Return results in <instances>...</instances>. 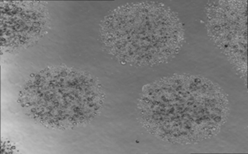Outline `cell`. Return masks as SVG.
<instances>
[{"instance_id":"1","label":"cell","mask_w":248,"mask_h":154,"mask_svg":"<svg viewBox=\"0 0 248 154\" xmlns=\"http://www.w3.org/2000/svg\"><path fill=\"white\" fill-rule=\"evenodd\" d=\"M138 111L151 134L185 144L217 134L228 116V100L208 80L176 75L145 86Z\"/></svg>"},{"instance_id":"2","label":"cell","mask_w":248,"mask_h":154,"mask_svg":"<svg viewBox=\"0 0 248 154\" xmlns=\"http://www.w3.org/2000/svg\"><path fill=\"white\" fill-rule=\"evenodd\" d=\"M105 93L96 78L83 70L51 66L31 77L18 102L29 118L53 129H73L97 117Z\"/></svg>"},{"instance_id":"3","label":"cell","mask_w":248,"mask_h":154,"mask_svg":"<svg viewBox=\"0 0 248 154\" xmlns=\"http://www.w3.org/2000/svg\"><path fill=\"white\" fill-rule=\"evenodd\" d=\"M108 53L132 66H153L173 56L183 41V30L171 10L151 2L121 7L102 25Z\"/></svg>"},{"instance_id":"4","label":"cell","mask_w":248,"mask_h":154,"mask_svg":"<svg viewBox=\"0 0 248 154\" xmlns=\"http://www.w3.org/2000/svg\"><path fill=\"white\" fill-rule=\"evenodd\" d=\"M2 46L22 48L39 39L47 27V12L39 2H9L2 7Z\"/></svg>"}]
</instances>
